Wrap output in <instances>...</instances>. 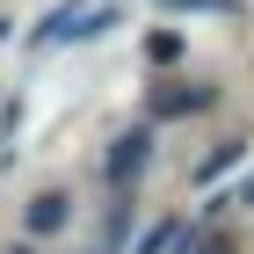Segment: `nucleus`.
Segmentation results:
<instances>
[{
  "mask_svg": "<svg viewBox=\"0 0 254 254\" xmlns=\"http://www.w3.org/2000/svg\"><path fill=\"white\" fill-rule=\"evenodd\" d=\"M218 102V87H203V80H167V87H153V117L175 124V117H203Z\"/></svg>",
  "mask_w": 254,
  "mask_h": 254,
  "instance_id": "obj_1",
  "label": "nucleus"
},
{
  "mask_svg": "<svg viewBox=\"0 0 254 254\" xmlns=\"http://www.w3.org/2000/svg\"><path fill=\"white\" fill-rule=\"evenodd\" d=\"M145 160H153V131L138 124V131H124L117 145H109V167H102V175H109V189H131V182L145 175Z\"/></svg>",
  "mask_w": 254,
  "mask_h": 254,
  "instance_id": "obj_2",
  "label": "nucleus"
},
{
  "mask_svg": "<svg viewBox=\"0 0 254 254\" xmlns=\"http://www.w3.org/2000/svg\"><path fill=\"white\" fill-rule=\"evenodd\" d=\"M65 218H73V196H65V189H44V196H29L22 225H29V233H59Z\"/></svg>",
  "mask_w": 254,
  "mask_h": 254,
  "instance_id": "obj_3",
  "label": "nucleus"
},
{
  "mask_svg": "<svg viewBox=\"0 0 254 254\" xmlns=\"http://www.w3.org/2000/svg\"><path fill=\"white\" fill-rule=\"evenodd\" d=\"M189 247V225H182V218H167V225H153V233L138 240V254H182Z\"/></svg>",
  "mask_w": 254,
  "mask_h": 254,
  "instance_id": "obj_4",
  "label": "nucleus"
},
{
  "mask_svg": "<svg viewBox=\"0 0 254 254\" xmlns=\"http://www.w3.org/2000/svg\"><path fill=\"white\" fill-rule=\"evenodd\" d=\"M240 160H247V138H233V145H218V153H211V160H203V167H196V182H203V189H211V182H218V175H233Z\"/></svg>",
  "mask_w": 254,
  "mask_h": 254,
  "instance_id": "obj_5",
  "label": "nucleus"
},
{
  "mask_svg": "<svg viewBox=\"0 0 254 254\" xmlns=\"http://www.w3.org/2000/svg\"><path fill=\"white\" fill-rule=\"evenodd\" d=\"M145 59H153V65H175L182 59V37H175V29H153V37H145Z\"/></svg>",
  "mask_w": 254,
  "mask_h": 254,
  "instance_id": "obj_6",
  "label": "nucleus"
},
{
  "mask_svg": "<svg viewBox=\"0 0 254 254\" xmlns=\"http://www.w3.org/2000/svg\"><path fill=\"white\" fill-rule=\"evenodd\" d=\"M182 254H240V247H233V240H189Z\"/></svg>",
  "mask_w": 254,
  "mask_h": 254,
  "instance_id": "obj_7",
  "label": "nucleus"
},
{
  "mask_svg": "<svg viewBox=\"0 0 254 254\" xmlns=\"http://www.w3.org/2000/svg\"><path fill=\"white\" fill-rule=\"evenodd\" d=\"M175 7H211V15H233V0H175Z\"/></svg>",
  "mask_w": 254,
  "mask_h": 254,
  "instance_id": "obj_8",
  "label": "nucleus"
}]
</instances>
